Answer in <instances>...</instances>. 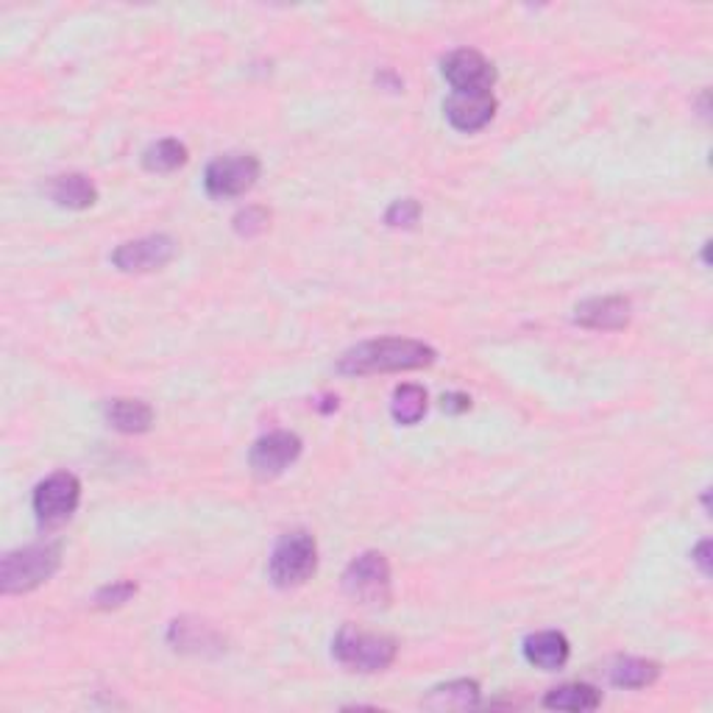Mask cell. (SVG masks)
<instances>
[{
    "label": "cell",
    "mask_w": 713,
    "mask_h": 713,
    "mask_svg": "<svg viewBox=\"0 0 713 713\" xmlns=\"http://www.w3.org/2000/svg\"><path fill=\"white\" fill-rule=\"evenodd\" d=\"M435 349L421 340L410 338H379L360 343L346 351L338 360L340 374L365 376V374H388V371H412L426 369L435 363Z\"/></svg>",
    "instance_id": "1"
},
{
    "label": "cell",
    "mask_w": 713,
    "mask_h": 713,
    "mask_svg": "<svg viewBox=\"0 0 713 713\" xmlns=\"http://www.w3.org/2000/svg\"><path fill=\"white\" fill-rule=\"evenodd\" d=\"M62 563L59 543H32L0 560V591L3 594H25L50 580Z\"/></svg>",
    "instance_id": "2"
},
{
    "label": "cell",
    "mask_w": 713,
    "mask_h": 713,
    "mask_svg": "<svg viewBox=\"0 0 713 713\" xmlns=\"http://www.w3.org/2000/svg\"><path fill=\"white\" fill-rule=\"evenodd\" d=\"M396 641L390 635L369 633L360 630L354 624L340 628V633L335 635L332 655L343 669L349 671H363V675H374V671H385L396 661Z\"/></svg>",
    "instance_id": "3"
},
{
    "label": "cell",
    "mask_w": 713,
    "mask_h": 713,
    "mask_svg": "<svg viewBox=\"0 0 713 713\" xmlns=\"http://www.w3.org/2000/svg\"><path fill=\"white\" fill-rule=\"evenodd\" d=\"M315 569H318V547L313 535L304 529L282 535L268 563V574L277 588H299L313 577Z\"/></svg>",
    "instance_id": "4"
},
{
    "label": "cell",
    "mask_w": 713,
    "mask_h": 713,
    "mask_svg": "<svg viewBox=\"0 0 713 713\" xmlns=\"http://www.w3.org/2000/svg\"><path fill=\"white\" fill-rule=\"evenodd\" d=\"M343 591L354 603L382 608L390 603V566L385 554L363 552L343 572Z\"/></svg>",
    "instance_id": "5"
},
{
    "label": "cell",
    "mask_w": 713,
    "mask_h": 713,
    "mask_svg": "<svg viewBox=\"0 0 713 713\" xmlns=\"http://www.w3.org/2000/svg\"><path fill=\"white\" fill-rule=\"evenodd\" d=\"M81 502V482L75 474L56 471L34 491V513L43 527H59L75 513Z\"/></svg>",
    "instance_id": "6"
},
{
    "label": "cell",
    "mask_w": 713,
    "mask_h": 713,
    "mask_svg": "<svg viewBox=\"0 0 713 713\" xmlns=\"http://www.w3.org/2000/svg\"><path fill=\"white\" fill-rule=\"evenodd\" d=\"M259 178V160L254 154H226L212 162L203 176V187L212 198H237L252 190Z\"/></svg>",
    "instance_id": "7"
},
{
    "label": "cell",
    "mask_w": 713,
    "mask_h": 713,
    "mask_svg": "<svg viewBox=\"0 0 713 713\" xmlns=\"http://www.w3.org/2000/svg\"><path fill=\"white\" fill-rule=\"evenodd\" d=\"M443 79L449 81L455 93H491L496 70L480 50L460 48L443 59Z\"/></svg>",
    "instance_id": "8"
},
{
    "label": "cell",
    "mask_w": 713,
    "mask_h": 713,
    "mask_svg": "<svg viewBox=\"0 0 713 713\" xmlns=\"http://www.w3.org/2000/svg\"><path fill=\"white\" fill-rule=\"evenodd\" d=\"M302 455V437L295 432H271V435H262L252 446V455H248V463H252V471L257 474L259 480H273L284 468L293 466Z\"/></svg>",
    "instance_id": "9"
},
{
    "label": "cell",
    "mask_w": 713,
    "mask_h": 713,
    "mask_svg": "<svg viewBox=\"0 0 713 713\" xmlns=\"http://www.w3.org/2000/svg\"><path fill=\"white\" fill-rule=\"evenodd\" d=\"M173 254H176V243L167 234H151V237H142V241L124 243L112 254V262H115L117 271L124 273H151L165 268Z\"/></svg>",
    "instance_id": "10"
},
{
    "label": "cell",
    "mask_w": 713,
    "mask_h": 713,
    "mask_svg": "<svg viewBox=\"0 0 713 713\" xmlns=\"http://www.w3.org/2000/svg\"><path fill=\"white\" fill-rule=\"evenodd\" d=\"M443 112L457 131L471 135V131H480L491 124L493 112H496V98H493V93H452L443 104Z\"/></svg>",
    "instance_id": "11"
},
{
    "label": "cell",
    "mask_w": 713,
    "mask_h": 713,
    "mask_svg": "<svg viewBox=\"0 0 713 713\" xmlns=\"http://www.w3.org/2000/svg\"><path fill=\"white\" fill-rule=\"evenodd\" d=\"M630 302L624 295H603V299H588L577 304L574 320L585 329H603V332H616L630 324Z\"/></svg>",
    "instance_id": "12"
},
{
    "label": "cell",
    "mask_w": 713,
    "mask_h": 713,
    "mask_svg": "<svg viewBox=\"0 0 713 713\" xmlns=\"http://www.w3.org/2000/svg\"><path fill=\"white\" fill-rule=\"evenodd\" d=\"M569 652H572L569 639L563 633H558V630H543V633H535L524 641V658L543 671L563 669L569 661Z\"/></svg>",
    "instance_id": "13"
},
{
    "label": "cell",
    "mask_w": 713,
    "mask_h": 713,
    "mask_svg": "<svg viewBox=\"0 0 713 713\" xmlns=\"http://www.w3.org/2000/svg\"><path fill=\"white\" fill-rule=\"evenodd\" d=\"M48 196L54 198L65 210H86L98 201V190L86 176L81 173H68V176H56L48 187Z\"/></svg>",
    "instance_id": "14"
},
{
    "label": "cell",
    "mask_w": 713,
    "mask_h": 713,
    "mask_svg": "<svg viewBox=\"0 0 713 713\" xmlns=\"http://www.w3.org/2000/svg\"><path fill=\"white\" fill-rule=\"evenodd\" d=\"M480 702V686L474 680H452L443 682V686H435V689L426 694L424 705L432 708V711H466V708H474Z\"/></svg>",
    "instance_id": "15"
},
{
    "label": "cell",
    "mask_w": 713,
    "mask_h": 713,
    "mask_svg": "<svg viewBox=\"0 0 713 713\" xmlns=\"http://www.w3.org/2000/svg\"><path fill=\"white\" fill-rule=\"evenodd\" d=\"M106 419L115 430L126 432V435H140V432L151 430L154 424V410L145 401L137 399H115L106 407Z\"/></svg>",
    "instance_id": "16"
},
{
    "label": "cell",
    "mask_w": 713,
    "mask_h": 713,
    "mask_svg": "<svg viewBox=\"0 0 713 713\" xmlns=\"http://www.w3.org/2000/svg\"><path fill=\"white\" fill-rule=\"evenodd\" d=\"M599 702H603V694L585 682H569L543 697V708H552V711H594Z\"/></svg>",
    "instance_id": "17"
},
{
    "label": "cell",
    "mask_w": 713,
    "mask_h": 713,
    "mask_svg": "<svg viewBox=\"0 0 713 713\" xmlns=\"http://www.w3.org/2000/svg\"><path fill=\"white\" fill-rule=\"evenodd\" d=\"M661 677V666L646 658H619L610 669V682L619 689H646Z\"/></svg>",
    "instance_id": "18"
},
{
    "label": "cell",
    "mask_w": 713,
    "mask_h": 713,
    "mask_svg": "<svg viewBox=\"0 0 713 713\" xmlns=\"http://www.w3.org/2000/svg\"><path fill=\"white\" fill-rule=\"evenodd\" d=\"M390 412H394L396 424H405V426H412L419 424L421 419H424L426 412V390L421 388V385H412V382H407V385H399L394 394V405H390Z\"/></svg>",
    "instance_id": "19"
},
{
    "label": "cell",
    "mask_w": 713,
    "mask_h": 713,
    "mask_svg": "<svg viewBox=\"0 0 713 713\" xmlns=\"http://www.w3.org/2000/svg\"><path fill=\"white\" fill-rule=\"evenodd\" d=\"M187 162L185 142L178 140H160L142 154V165L151 173H171Z\"/></svg>",
    "instance_id": "20"
},
{
    "label": "cell",
    "mask_w": 713,
    "mask_h": 713,
    "mask_svg": "<svg viewBox=\"0 0 713 713\" xmlns=\"http://www.w3.org/2000/svg\"><path fill=\"white\" fill-rule=\"evenodd\" d=\"M135 594H137V585L131 583V580H117V583L104 585V588L95 594V608H101V610L120 608V605L129 603Z\"/></svg>",
    "instance_id": "21"
},
{
    "label": "cell",
    "mask_w": 713,
    "mask_h": 713,
    "mask_svg": "<svg viewBox=\"0 0 713 713\" xmlns=\"http://www.w3.org/2000/svg\"><path fill=\"white\" fill-rule=\"evenodd\" d=\"M421 218V207L416 198H405V201H394L388 212H385V223L394 229H410L416 226Z\"/></svg>",
    "instance_id": "22"
},
{
    "label": "cell",
    "mask_w": 713,
    "mask_h": 713,
    "mask_svg": "<svg viewBox=\"0 0 713 713\" xmlns=\"http://www.w3.org/2000/svg\"><path fill=\"white\" fill-rule=\"evenodd\" d=\"M268 221H271L268 210H262V207H246V210L234 215V232L243 234V237H254V234H259L268 226Z\"/></svg>",
    "instance_id": "23"
},
{
    "label": "cell",
    "mask_w": 713,
    "mask_h": 713,
    "mask_svg": "<svg viewBox=\"0 0 713 713\" xmlns=\"http://www.w3.org/2000/svg\"><path fill=\"white\" fill-rule=\"evenodd\" d=\"M471 407V399L466 394H446L443 396V410L457 416V412H466Z\"/></svg>",
    "instance_id": "24"
},
{
    "label": "cell",
    "mask_w": 713,
    "mask_h": 713,
    "mask_svg": "<svg viewBox=\"0 0 713 713\" xmlns=\"http://www.w3.org/2000/svg\"><path fill=\"white\" fill-rule=\"evenodd\" d=\"M708 552H711V541H702L700 547L694 549V554H691L697 566L702 569V574H711V560H708Z\"/></svg>",
    "instance_id": "25"
}]
</instances>
